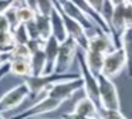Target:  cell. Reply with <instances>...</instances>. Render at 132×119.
Listing matches in <instances>:
<instances>
[{
  "instance_id": "obj_1",
  "label": "cell",
  "mask_w": 132,
  "mask_h": 119,
  "mask_svg": "<svg viewBox=\"0 0 132 119\" xmlns=\"http://www.w3.org/2000/svg\"><path fill=\"white\" fill-rule=\"evenodd\" d=\"M81 78V74H70V72H51V74H43V75H31L24 79L30 89V95L37 96L40 94L46 92L53 87L63 81H71V79Z\"/></svg>"
},
{
  "instance_id": "obj_2",
  "label": "cell",
  "mask_w": 132,
  "mask_h": 119,
  "mask_svg": "<svg viewBox=\"0 0 132 119\" xmlns=\"http://www.w3.org/2000/svg\"><path fill=\"white\" fill-rule=\"evenodd\" d=\"M77 61H78V70H80L81 78L84 82V92L85 96L95 102L98 106L101 108V98H100V84H98V76L92 74V71L88 68L85 61V55H84V50L80 48L77 53Z\"/></svg>"
},
{
  "instance_id": "obj_3",
  "label": "cell",
  "mask_w": 132,
  "mask_h": 119,
  "mask_svg": "<svg viewBox=\"0 0 132 119\" xmlns=\"http://www.w3.org/2000/svg\"><path fill=\"white\" fill-rule=\"evenodd\" d=\"M100 84V98H101V108L112 110H121V99L118 94L117 85L114 84L111 78L101 74L98 76Z\"/></svg>"
},
{
  "instance_id": "obj_4",
  "label": "cell",
  "mask_w": 132,
  "mask_h": 119,
  "mask_svg": "<svg viewBox=\"0 0 132 119\" xmlns=\"http://www.w3.org/2000/svg\"><path fill=\"white\" fill-rule=\"evenodd\" d=\"M61 104H63V101H58V99L50 96L48 94H46V96L41 98L38 102H36L34 105L26 108L23 112L17 113V115H14L10 119H33L38 115H44V113H48V112L58 109L61 106Z\"/></svg>"
},
{
  "instance_id": "obj_5",
  "label": "cell",
  "mask_w": 132,
  "mask_h": 119,
  "mask_svg": "<svg viewBox=\"0 0 132 119\" xmlns=\"http://www.w3.org/2000/svg\"><path fill=\"white\" fill-rule=\"evenodd\" d=\"M30 95V89L27 87L26 82H21V84L16 85L14 88H12L10 91H7L2 99H0V110H2V115L7 112V110L16 109L17 106H20L26 98Z\"/></svg>"
},
{
  "instance_id": "obj_6",
  "label": "cell",
  "mask_w": 132,
  "mask_h": 119,
  "mask_svg": "<svg viewBox=\"0 0 132 119\" xmlns=\"http://www.w3.org/2000/svg\"><path fill=\"white\" fill-rule=\"evenodd\" d=\"M126 68V55L122 47L115 48L109 54L105 55V61H104V70L102 74L108 78H115L118 76L123 70Z\"/></svg>"
},
{
  "instance_id": "obj_7",
  "label": "cell",
  "mask_w": 132,
  "mask_h": 119,
  "mask_svg": "<svg viewBox=\"0 0 132 119\" xmlns=\"http://www.w3.org/2000/svg\"><path fill=\"white\" fill-rule=\"evenodd\" d=\"M80 50V45L74 38L68 37L65 41L60 44V54H58L57 65H55V72H67L71 67L74 58H77V53Z\"/></svg>"
},
{
  "instance_id": "obj_8",
  "label": "cell",
  "mask_w": 132,
  "mask_h": 119,
  "mask_svg": "<svg viewBox=\"0 0 132 119\" xmlns=\"http://www.w3.org/2000/svg\"><path fill=\"white\" fill-rule=\"evenodd\" d=\"M55 4H57V3H55ZM58 8H60V7H58ZM60 10H61V8H60ZM61 13H63L64 21H65V27H67L68 37L74 38L75 41L78 42L80 48H82L84 51H87V50H88V45H89V36L87 34V28L84 27L80 21H77V20H74L72 17H70L67 13H64L63 10H61Z\"/></svg>"
},
{
  "instance_id": "obj_9",
  "label": "cell",
  "mask_w": 132,
  "mask_h": 119,
  "mask_svg": "<svg viewBox=\"0 0 132 119\" xmlns=\"http://www.w3.org/2000/svg\"><path fill=\"white\" fill-rule=\"evenodd\" d=\"M81 88H84V82L82 78H78V79H71V81H63V82H58V84L53 85L47 94L53 98L58 99V101H67L70 99L72 95H74L77 91H80Z\"/></svg>"
},
{
  "instance_id": "obj_10",
  "label": "cell",
  "mask_w": 132,
  "mask_h": 119,
  "mask_svg": "<svg viewBox=\"0 0 132 119\" xmlns=\"http://www.w3.org/2000/svg\"><path fill=\"white\" fill-rule=\"evenodd\" d=\"M117 48V44H115L114 38H112L111 34L105 33V31L100 30L97 27L94 36H89V45L88 50L97 51V53H101L104 55L109 54L111 51H114Z\"/></svg>"
},
{
  "instance_id": "obj_11",
  "label": "cell",
  "mask_w": 132,
  "mask_h": 119,
  "mask_svg": "<svg viewBox=\"0 0 132 119\" xmlns=\"http://www.w3.org/2000/svg\"><path fill=\"white\" fill-rule=\"evenodd\" d=\"M54 2L57 3L58 7H60L64 13H67L70 17H72L74 20L80 21L87 30H89V28H94L95 30V28H97V26L94 24V21H92V20L89 19L77 4H74L71 0H54Z\"/></svg>"
},
{
  "instance_id": "obj_12",
  "label": "cell",
  "mask_w": 132,
  "mask_h": 119,
  "mask_svg": "<svg viewBox=\"0 0 132 119\" xmlns=\"http://www.w3.org/2000/svg\"><path fill=\"white\" fill-rule=\"evenodd\" d=\"M60 44L61 42L54 36H51L48 40H46V47H44V54H46V60H47L46 74H51L55 71L58 54H60Z\"/></svg>"
},
{
  "instance_id": "obj_13",
  "label": "cell",
  "mask_w": 132,
  "mask_h": 119,
  "mask_svg": "<svg viewBox=\"0 0 132 119\" xmlns=\"http://www.w3.org/2000/svg\"><path fill=\"white\" fill-rule=\"evenodd\" d=\"M72 112L78 113V115H82L85 118L101 119L100 118V106L92 99H89L88 96H82L81 99H78L74 105V110Z\"/></svg>"
},
{
  "instance_id": "obj_14",
  "label": "cell",
  "mask_w": 132,
  "mask_h": 119,
  "mask_svg": "<svg viewBox=\"0 0 132 119\" xmlns=\"http://www.w3.org/2000/svg\"><path fill=\"white\" fill-rule=\"evenodd\" d=\"M51 28H53V36L58 40L60 42L65 41L68 38V33H67V27H65V21H64V17L61 10L58 8V6L55 4L54 10H53L51 16Z\"/></svg>"
},
{
  "instance_id": "obj_15",
  "label": "cell",
  "mask_w": 132,
  "mask_h": 119,
  "mask_svg": "<svg viewBox=\"0 0 132 119\" xmlns=\"http://www.w3.org/2000/svg\"><path fill=\"white\" fill-rule=\"evenodd\" d=\"M84 55H85L87 65H88V68L92 71V74L100 76L101 74H102V70H104L105 55L101 54V53H97V51H92V50L84 51Z\"/></svg>"
},
{
  "instance_id": "obj_16",
  "label": "cell",
  "mask_w": 132,
  "mask_h": 119,
  "mask_svg": "<svg viewBox=\"0 0 132 119\" xmlns=\"http://www.w3.org/2000/svg\"><path fill=\"white\" fill-rule=\"evenodd\" d=\"M121 47L126 55V72L132 78V27H128L121 37Z\"/></svg>"
},
{
  "instance_id": "obj_17",
  "label": "cell",
  "mask_w": 132,
  "mask_h": 119,
  "mask_svg": "<svg viewBox=\"0 0 132 119\" xmlns=\"http://www.w3.org/2000/svg\"><path fill=\"white\" fill-rule=\"evenodd\" d=\"M12 74L16 76H23L24 79L33 75L30 60H14L12 61Z\"/></svg>"
},
{
  "instance_id": "obj_18",
  "label": "cell",
  "mask_w": 132,
  "mask_h": 119,
  "mask_svg": "<svg viewBox=\"0 0 132 119\" xmlns=\"http://www.w3.org/2000/svg\"><path fill=\"white\" fill-rule=\"evenodd\" d=\"M31 70H33V75H43L46 74V68H47V60H46V54L44 50L37 51V53L31 54Z\"/></svg>"
},
{
  "instance_id": "obj_19",
  "label": "cell",
  "mask_w": 132,
  "mask_h": 119,
  "mask_svg": "<svg viewBox=\"0 0 132 119\" xmlns=\"http://www.w3.org/2000/svg\"><path fill=\"white\" fill-rule=\"evenodd\" d=\"M36 26L38 28L40 37L43 40H48L53 36V28H51V19L50 16H44V14H38L36 16Z\"/></svg>"
},
{
  "instance_id": "obj_20",
  "label": "cell",
  "mask_w": 132,
  "mask_h": 119,
  "mask_svg": "<svg viewBox=\"0 0 132 119\" xmlns=\"http://www.w3.org/2000/svg\"><path fill=\"white\" fill-rule=\"evenodd\" d=\"M9 53V58L10 61H14V60H30L31 58V51H30L29 45L27 44H16L14 47Z\"/></svg>"
},
{
  "instance_id": "obj_21",
  "label": "cell",
  "mask_w": 132,
  "mask_h": 119,
  "mask_svg": "<svg viewBox=\"0 0 132 119\" xmlns=\"http://www.w3.org/2000/svg\"><path fill=\"white\" fill-rule=\"evenodd\" d=\"M17 16L20 23L23 24H27V23L36 20V16H37V10L27 4H19L17 6Z\"/></svg>"
},
{
  "instance_id": "obj_22",
  "label": "cell",
  "mask_w": 132,
  "mask_h": 119,
  "mask_svg": "<svg viewBox=\"0 0 132 119\" xmlns=\"http://www.w3.org/2000/svg\"><path fill=\"white\" fill-rule=\"evenodd\" d=\"M2 16L9 21L12 30H14L19 24H20V20H19V16H17V4H12L10 7H7L6 10L2 11Z\"/></svg>"
},
{
  "instance_id": "obj_23",
  "label": "cell",
  "mask_w": 132,
  "mask_h": 119,
  "mask_svg": "<svg viewBox=\"0 0 132 119\" xmlns=\"http://www.w3.org/2000/svg\"><path fill=\"white\" fill-rule=\"evenodd\" d=\"M13 34H14V40L17 44H29V41L31 40L29 34V30H27V26L20 23L17 27L13 30Z\"/></svg>"
},
{
  "instance_id": "obj_24",
  "label": "cell",
  "mask_w": 132,
  "mask_h": 119,
  "mask_svg": "<svg viewBox=\"0 0 132 119\" xmlns=\"http://www.w3.org/2000/svg\"><path fill=\"white\" fill-rule=\"evenodd\" d=\"M114 13H115V6H114V3H112L111 0H105V3H104V6H102V10H101L100 14H101V17L105 20L106 24L109 26V28H111V23H112Z\"/></svg>"
},
{
  "instance_id": "obj_25",
  "label": "cell",
  "mask_w": 132,
  "mask_h": 119,
  "mask_svg": "<svg viewBox=\"0 0 132 119\" xmlns=\"http://www.w3.org/2000/svg\"><path fill=\"white\" fill-rule=\"evenodd\" d=\"M2 51H10L13 47H14L17 42H16L14 40V34H13V31H2Z\"/></svg>"
},
{
  "instance_id": "obj_26",
  "label": "cell",
  "mask_w": 132,
  "mask_h": 119,
  "mask_svg": "<svg viewBox=\"0 0 132 119\" xmlns=\"http://www.w3.org/2000/svg\"><path fill=\"white\" fill-rule=\"evenodd\" d=\"M55 7L54 0H37V13L44 16H51Z\"/></svg>"
},
{
  "instance_id": "obj_27",
  "label": "cell",
  "mask_w": 132,
  "mask_h": 119,
  "mask_svg": "<svg viewBox=\"0 0 132 119\" xmlns=\"http://www.w3.org/2000/svg\"><path fill=\"white\" fill-rule=\"evenodd\" d=\"M100 118L101 119H128L121 110H112L100 108Z\"/></svg>"
},
{
  "instance_id": "obj_28",
  "label": "cell",
  "mask_w": 132,
  "mask_h": 119,
  "mask_svg": "<svg viewBox=\"0 0 132 119\" xmlns=\"http://www.w3.org/2000/svg\"><path fill=\"white\" fill-rule=\"evenodd\" d=\"M123 17H125L126 28L132 27V4L131 3H125L123 4Z\"/></svg>"
},
{
  "instance_id": "obj_29",
  "label": "cell",
  "mask_w": 132,
  "mask_h": 119,
  "mask_svg": "<svg viewBox=\"0 0 132 119\" xmlns=\"http://www.w3.org/2000/svg\"><path fill=\"white\" fill-rule=\"evenodd\" d=\"M9 72L12 74V62H2L0 64V79H3Z\"/></svg>"
},
{
  "instance_id": "obj_30",
  "label": "cell",
  "mask_w": 132,
  "mask_h": 119,
  "mask_svg": "<svg viewBox=\"0 0 132 119\" xmlns=\"http://www.w3.org/2000/svg\"><path fill=\"white\" fill-rule=\"evenodd\" d=\"M87 2L91 4V7L94 8L95 11L101 13V10H102V6H104V3H105V0H87Z\"/></svg>"
},
{
  "instance_id": "obj_31",
  "label": "cell",
  "mask_w": 132,
  "mask_h": 119,
  "mask_svg": "<svg viewBox=\"0 0 132 119\" xmlns=\"http://www.w3.org/2000/svg\"><path fill=\"white\" fill-rule=\"evenodd\" d=\"M111 2L114 3L115 7H118V6H122V4H125V3H128V0H111Z\"/></svg>"
},
{
  "instance_id": "obj_32",
  "label": "cell",
  "mask_w": 132,
  "mask_h": 119,
  "mask_svg": "<svg viewBox=\"0 0 132 119\" xmlns=\"http://www.w3.org/2000/svg\"><path fill=\"white\" fill-rule=\"evenodd\" d=\"M13 3H14V4H26V0H13Z\"/></svg>"
},
{
  "instance_id": "obj_33",
  "label": "cell",
  "mask_w": 132,
  "mask_h": 119,
  "mask_svg": "<svg viewBox=\"0 0 132 119\" xmlns=\"http://www.w3.org/2000/svg\"><path fill=\"white\" fill-rule=\"evenodd\" d=\"M128 3H131V4H132V0H128Z\"/></svg>"
},
{
  "instance_id": "obj_34",
  "label": "cell",
  "mask_w": 132,
  "mask_h": 119,
  "mask_svg": "<svg viewBox=\"0 0 132 119\" xmlns=\"http://www.w3.org/2000/svg\"><path fill=\"white\" fill-rule=\"evenodd\" d=\"M2 119H7V118H4V116H2Z\"/></svg>"
}]
</instances>
